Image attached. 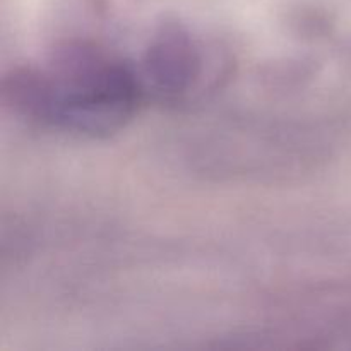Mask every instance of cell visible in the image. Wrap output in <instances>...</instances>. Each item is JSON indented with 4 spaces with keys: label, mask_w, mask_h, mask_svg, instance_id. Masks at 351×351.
<instances>
[{
    "label": "cell",
    "mask_w": 351,
    "mask_h": 351,
    "mask_svg": "<svg viewBox=\"0 0 351 351\" xmlns=\"http://www.w3.org/2000/svg\"><path fill=\"white\" fill-rule=\"evenodd\" d=\"M143 93L129 64L86 41H67L41 67L14 69L3 79V101L24 119L93 137L123 129Z\"/></svg>",
    "instance_id": "obj_1"
},
{
    "label": "cell",
    "mask_w": 351,
    "mask_h": 351,
    "mask_svg": "<svg viewBox=\"0 0 351 351\" xmlns=\"http://www.w3.org/2000/svg\"><path fill=\"white\" fill-rule=\"evenodd\" d=\"M201 64L191 34L178 26H167L147 50L141 81L160 96L184 95L201 74Z\"/></svg>",
    "instance_id": "obj_2"
}]
</instances>
